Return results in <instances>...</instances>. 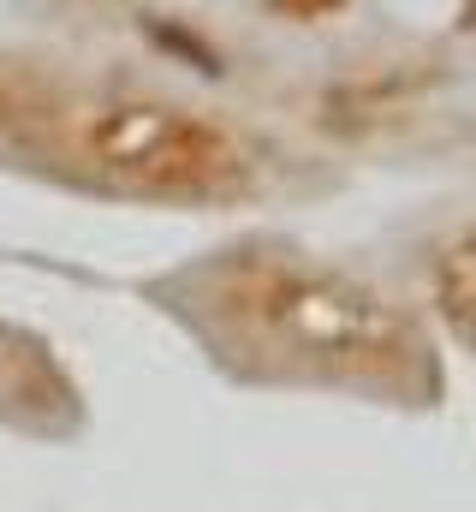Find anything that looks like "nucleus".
I'll list each match as a JSON object with an SVG mask.
<instances>
[{"instance_id": "1", "label": "nucleus", "mask_w": 476, "mask_h": 512, "mask_svg": "<svg viewBox=\"0 0 476 512\" xmlns=\"http://www.w3.org/2000/svg\"><path fill=\"white\" fill-rule=\"evenodd\" d=\"M185 322L221 364L256 382L357 387L387 399L435 393L417 322L346 268L298 251H227L173 280Z\"/></svg>"}, {"instance_id": "2", "label": "nucleus", "mask_w": 476, "mask_h": 512, "mask_svg": "<svg viewBox=\"0 0 476 512\" xmlns=\"http://www.w3.org/2000/svg\"><path fill=\"white\" fill-rule=\"evenodd\" d=\"M0 155L137 203H227L262 173L250 143L197 108L42 72H0Z\"/></svg>"}, {"instance_id": "3", "label": "nucleus", "mask_w": 476, "mask_h": 512, "mask_svg": "<svg viewBox=\"0 0 476 512\" xmlns=\"http://www.w3.org/2000/svg\"><path fill=\"white\" fill-rule=\"evenodd\" d=\"M54 405H66V387L54 376V364L30 340H18L12 328H0V411L24 417V423H48Z\"/></svg>"}, {"instance_id": "4", "label": "nucleus", "mask_w": 476, "mask_h": 512, "mask_svg": "<svg viewBox=\"0 0 476 512\" xmlns=\"http://www.w3.org/2000/svg\"><path fill=\"white\" fill-rule=\"evenodd\" d=\"M441 310H447L453 334L476 352V221L441 256Z\"/></svg>"}, {"instance_id": "5", "label": "nucleus", "mask_w": 476, "mask_h": 512, "mask_svg": "<svg viewBox=\"0 0 476 512\" xmlns=\"http://www.w3.org/2000/svg\"><path fill=\"white\" fill-rule=\"evenodd\" d=\"M471 6H476V0H471Z\"/></svg>"}]
</instances>
